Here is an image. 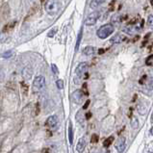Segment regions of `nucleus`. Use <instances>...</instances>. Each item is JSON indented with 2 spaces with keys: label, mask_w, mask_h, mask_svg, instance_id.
Here are the masks:
<instances>
[{
  "label": "nucleus",
  "mask_w": 153,
  "mask_h": 153,
  "mask_svg": "<svg viewBox=\"0 0 153 153\" xmlns=\"http://www.w3.org/2000/svg\"><path fill=\"white\" fill-rule=\"evenodd\" d=\"M91 113H88V114H87V119H90V117H91Z\"/></svg>",
  "instance_id": "nucleus-29"
},
{
  "label": "nucleus",
  "mask_w": 153,
  "mask_h": 153,
  "mask_svg": "<svg viewBox=\"0 0 153 153\" xmlns=\"http://www.w3.org/2000/svg\"><path fill=\"white\" fill-rule=\"evenodd\" d=\"M137 110H138L140 115H145L147 111V107L143 104H139L138 107H137Z\"/></svg>",
  "instance_id": "nucleus-14"
},
{
  "label": "nucleus",
  "mask_w": 153,
  "mask_h": 153,
  "mask_svg": "<svg viewBox=\"0 0 153 153\" xmlns=\"http://www.w3.org/2000/svg\"><path fill=\"white\" fill-rule=\"evenodd\" d=\"M81 38H82V32H80V34H79V37H78V40H77V43H76V47H75V49H76V50H78V47H79V45H80Z\"/></svg>",
  "instance_id": "nucleus-23"
},
{
  "label": "nucleus",
  "mask_w": 153,
  "mask_h": 153,
  "mask_svg": "<svg viewBox=\"0 0 153 153\" xmlns=\"http://www.w3.org/2000/svg\"><path fill=\"white\" fill-rule=\"evenodd\" d=\"M94 52H95V48H94V46H91V45L86 46L85 48L83 49V54H85L86 56H91V55H94Z\"/></svg>",
  "instance_id": "nucleus-12"
},
{
  "label": "nucleus",
  "mask_w": 153,
  "mask_h": 153,
  "mask_svg": "<svg viewBox=\"0 0 153 153\" xmlns=\"http://www.w3.org/2000/svg\"><path fill=\"white\" fill-rule=\"evenodd\" d=\"M131 125H132V127L134 129H137L138 126H139V120L136 119V117H133L132 121H131Z\"/></svg>",
  "instance_id": "nucleus-19"
},
{
  "label": "nucleus",
  "mask_w": 153,
  "mask_h": 153,
  "mask_svg": "<svg viewBox=\"0 0 153 153\" xmlns=\"http://www.w3.org/2000/svg\"><path fill=\"white\" fill-rule=\"evenodd\" d=\"M115 32V26L111 23H107V24H104L100 27L97 31V36L101 39V40H105L107 39L109 36Z\"/></svg>",
  "instance_id": "nucleus-2"
},
{
  "label": "nucleus",
  "mask_w": 153,
  "mask_h": 153,
  "mask_svg": "<svg viewBox=\"0 0 153 153\" xmlns=\"http://www.w3.org/2000/svg\"><path fill=\"white\" fill-rule=\"evenodd\" d=\"M45 85V78L42 75H38L35 77L33 81V90L35 91H40L43 89Z\"/></svg>",
  "instance_id": "nucleus-3"
},
{
  "label": "nucleus",
  "mask_w": 153,
  "mask_h": 153,
  "mask_svg": "<svg viewBox=\"0 0 153 153\" xmlns=\"http://www.w3.org/2000/svg\"><path fill=\"white\" fill-rule=\"evenodd\" d=\"M72 99L73 101L76 104H81L83 99H84V93L82 91V90H76L75 91L72 93Z\"/></svg>",
  "instance_id": "nucleus-6"
},
{
  "label": "nucleus",
  "mask_w": 153,
  "mask_h": 153,
  "mask_svg": "<svg viewBox=\"0 0 153 153\" xmlns=\"http://www.w3.org/2000/svg\"><path fill=\"white\" fill-rule=\"evenodd\" d=\"M136 30H137V28L135 27V26H126V27H124L123 31L125 33L129 34V35H132V34H134L135 32H136Z\"/></svg>",
  "instance_id": "nucleus-16"
},
{
  "label": "nucleus",
  "mask_w": 153,
  "mask_h": 153,
  "mask_svg": "<svg viewBox=\"0 0 153 153\" xmlns=\"http://www.w3.org/2000/svg\"><path fill=\"white\" fill-rule=\"evenodd\" d=\"M85 147H86V141H85V139H84V138H81V139L79 140V142H78V143H77L76 149H77L78 152L82 153L83 151H84Z\"/></svg>",
  "instance_id": "nucleus-11"
},
{
  "label": "nucleus",
  "mask_w": 153,
  "mask_h": 153,
  "mask_svg": "<svg viewBox=\"0 0 153 153\" xmlns=\"http://www.w3.org/2000/svg\"><path fill=\"white\" fill-rule=\"evenodd\" d=\"M113 141H114V137H110V138H108L107 140H105L104 143H103L104 146H105V147H108V146H110L111 143H113Z\"/></svg>",
  "instance_id": "nucleus-18"
},
{
  "label": "nucleus",
  "mask_w": 153,
  "mask_h": 153,
  "mask_svg": "<svg viewBox=\"0 0 153 153\" xmlns=\"http://www.w3.org/2000/svg\"><path fill=\"white\" fill-rule=\"evenodd\" d=\"M68 139H69V143H72L73 133H72V125L71 124H69V126H68Z\"/></svg>",
  "instance_id": "nucleus-17"
},
{
  "label": "nucleus",
  "mask_w": 153,
  "mask_h": 153,
  "mask_svg": "<svg viewBox=\"0 0 153 153\" xmlns=\"http://www.w3.org/2000/svg\"><path fill=\"white\" fill-rule=\"evenodd\" d=\"M58 122H59L58 117L54 115V116L49 117L48 119H47V120H46V125L48 126L50 129H54V128L57 127V125H58Z\"/></svg>",
  "instance_id": "nucleus-8"
},
{
  "label": "nucleus",
  "mask_w": 153,
  "mask_h": 153,
  "mask_svg": "<svg viewBox=\"0 0 153 153\" xmlns=\"http://www.w3.org/2000/svg\"><path fill=\"white\" fill-rule=\"evenodd\" d=\"M97 141H98V137H97V135L94 134V135H93V137H91V143H97Z\"/></svg>",
  "instance_id": "nucleus-24"
},
{
  "label": "nucleus",
  "mask_w": 153,
  "mask_h": 153,
  "mask_svg": "<svg viewBox=\"0 0 153 153\" xmlns=\"http://www.w3.org/2000/svg\"><path fill=\"white\" fill-rule=\"evenodd\" d=\"M61 0H47L45 4V9L47 14L51 16H56L61 10Z\"/></svg>",
  "instance_id": "nucleus-1"
},
{
  "label": "nucleus",
  "mask_w": 153,
  "mask_h": 153,
  "mask_svg": "<svg viewBox=\"0 0 153 153\" xmlns=\"http://www.w3.org/2000/svg\"><path fill=\"white\" fill-rule=\"evenodd\" d=\"M111 20H112V23L114 24H120L121 22V16L119 14H116L112 16Z\"/></svg>",
  "instance_id": "nucleus-15"
},
{
  "label": "nucleus",
  "mask_w": 153,
  "mask_h": 153,
  "mask_svg": "<svg viewBox=\"0 0 153 153\" xmlns=\"http://www.w3.org/2000/svg\"><path fill=\"white\" fill-rule=\"evenodd\" d=\"M125 147H126V143H125V138L124 137H121L117 140V142L116 143V148L117 150L119 152H123L125 150Z\"/></svg>",
  "instance_id": "nucleus-9"
},
{
  "label": "nucleus",
  "mask_w": 153,
  "mask_h": 153,
  "mask_svg": "<svg viewBox=\"0 0 153 153\" xmlns=\"http://www.w3.org/2000/svg\"><path fill=\"white\" fill-rule=\"evenodd\" d=\"M146 65H149V67L153 65V55H150L149 57H147V59L146 60Z\"/></svg>",
  "instance_id": "nucleus-20"
},
{
  "label": "nucleus",
  "mask_w": 153,
  "mask_h": 153,
  "mask_svg": "<svg viewBox=\"0 0 153 153\" xmlns=\"http://www.w3.org/2000/svg\"><path fill=\"white\" fill-rule=\"evenodd\" d=\"M105 1H106V0H91L90 3V8L93 9V10H95L100 4H102Z\"/></svg>",
  "instance_id": "nucleus-13"
},
{
  "label": "nucleus",
  "mask_w": 153,
  "mask_h": 153,
  "mask_svg": "<svg viewBox=\"0 0 153 153\" xmlns=\"http://www.w3.org/2000/svg\"><path fill=\"white\" fill-rule=\"evenodd\" d=\"M82 91L84 93V94H88V91H87V84L85 83L84 85H83V90H82Z\"/></svg>",
  "instance_id": "nucleus-25"
},
{
  "label": "nucleus",
  "mask_w": 153,
  "mask_h": 153,
  "mask_svg": "<svg viewBox=\"0 0 153 153\" xmlns=\"http://www.w3.org/2000/svg\"><path fill=\"white\" fill-rule=\"evenodd\" d=\"M55 32H56V29H54V30H53V31H52V32H49V33H48V37L52 38V37H53V35L55 34Z\"/></svg>",
  "instance_id": "nucleus-28"
},
{
  "label": "nucleus",
  "mask_w": 153,
  "mask_h": 153,
  "mask_svg": "<svg viewBox=\"0 0 153 153\" xmlns=\"http://www.w3.org/2000/svg\"><path fill=\"white\" fill-rule=\"evenodd\" d=\"M88 68H89L88 63H86V62L80 63L76 67V68H75V74H76V76L79 77V78H82L83 76H84V74H87Z\"/></svg>",
  "instance_id": "nucleus-5"
},
{
  "label": "nucleus",
  "mask_w": 153,
  "mask_h": 153,
  "mask_svg": "<svg viewBox=\"0 0 153 153\" xmlns=\"http://www.w3.org/2000/svg\"><path fill=\"white\" fill-rule=\"evenodd\" d=\"M149 153H153V151H150V152H149Z\"/></svg>",
  "instance_id": "nucleus-32"
},
{
  "label": "nucleus",
  "mask_w": 153,
  "mask_h": 153,
  "mask_svg": "<svg viewBox=\"0 0 153 153\" xmlns=\"http://www.w3.org/2000/svg\"><path fill=\"white\" fill-rule=\"evenodd\" d=\"M147 25L153 28V15L148 16V17H147Z\"/></svg>",
  "instance_id": "nucleus-21"
},
{
  "label": "nucleus",
  "mask_w": 153,
  "mask_h": 153,
  "mask_svg": "<svg viewBox=\"0 0 153 153\" xmlns=\"http://www.w3.org/2000/svg\"><path fill=\"white\" fill-rule=\"evenodd\" d=\"M32 74H33V71L32 68L30 67H25L22 71V76L24 77V79L26 80H29L30 78L32 77Z\"/></svg>",
  "instance_id": "nucleus-10"
},
{
  "label": "nucleus",
  "mask_w": 153,
  "mask_h": 153,
  "mask_svg": "<svg viewBox=\"0 0 153 153\" xmlns=\"http://www.w3.org/2000/svg\"><path fill=\"white\" fill-rule=\"evenodd\" d=\"M52 71H53L55 74H58V69H57V67L55 65H52Z\"/></svg>",
  "instance_id": "nucleus-26"
},
{
  "label": "nucleus",
  "mask_w": 153,
  "mask_h": 153,
  "mask_svg": "<svg viewBox=\"0 0 153 153\" xmlns=\"http://www.w3.org/2000/svg\"><path fill=\"white\" fill-rule=\"evenodd\" d=\"M126 37L124 36V34L122 33H117L115 36H113L110 40L111 43H114V45H119V43H121L123 41H125Z\"/></svg>",
  "instance_id": "nucleus-7"
},
{
  "label": "nucleus",
  "mask_w": 153,
  "mask_h": 153,
  "mask_svg": "<svg viewBox=\"0 0 153 153\" xmlns=\"http://www.w3.org/2000/svg\"><path fill=\"white\" fill-rule=\"evenodd\" d=\"M103 51H104L103 49H100V50H99V54H101V53H103Z\"/></svg>",
  "instance_id": "nucleus-31"
},
{
  "label": "nucleus",
  "mask_w": 153,
  "mask_h": 153,
  "mask_svg": "<svg viewBox=\"0 0 153 153\" xmlns=\"http://www.w3.org/2000/svg\"><path fill=\"white\" fill-rule=\"evenodd\" d=\"M56 85H57V87H58L59 90H62L64 88V82H63V80H61V79L57 80L56 81Z\"/></svg>",
  "instance_id": "nucleus-22"
},
{
  "label": "nucleus",
  "mask_w": 153,
  "mask_h": 153,
  "mask_svg": "<svg viewBox=\"0 0 153 153\" xmlns=\"http://www.w3.org/2000/svg\"><path fill=\"white\" fill-rule=\"evenodd\" d=\"M99 17H100V12L94 11L93 13H91V14L87 16V19H85V24L87 26H93L97 22Z\"/></svg>",
  "instance_id": "nucleus-4"
},
{
  "label": "nucleus",
  "mask_w": 153,
  "mask_h": 153,
  "mask_svg": "<svg viewBox=\"0 0 153 153\" xmlns=\"http://www.w3.org/2000/svg\"><path fill=\"white\" fill-rule=\"evenodd\" d=\"M150 134H151L152 136H153V126H152V127L150 128Z\"/></svg>",
  "instance_id": "nucleus-30"
},
{
  "label": "nucleus",
  "mask_w": 153,
  "mask_h": 153,
  "mask_svg": "<svg viewBox=\"0 0 153 153\" xmlns=\"http://www.w3.org/2000/svg\"><path fill=\"white\" fill-rule=\"evenodd\" d=\"M89 104H90V100H87L86 103H85V105H84V106H83V109H87V108H88Z\"/></svg>",
  "instance_id": "nucleus-27"
}]
</instances>
